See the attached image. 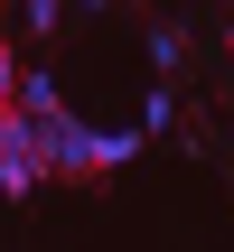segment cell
Returning a JSON list of instances; mask_svg holds the SVG:
<instances>
[{"label":"cell","mask_w":234,"mask_h":252,"mask_svg":"<svg viewBox=\"0 0 234 252\" xmlns=\"http://www.w3.org/2000/svg\"><path fill=\"white\" fill-rule=\"evenodd\" d=\"M38 131V159H47V178H103V131H84L75 112H56V122H28Z\"/></svg>","instance_id":"cell-1"},{"label":"cell","mask_w":234,"mask_h":252,"mask_svg":"<svg viewBox=\"0 0 234 252\" xmlns=\"http://www.w3.org/2000/svg\"><path fill=\"white\" fill-rule=\"evenodd\" d=\"M0 187H9V196H38V187H47V159H38V131L19 122V103H0Z\"/></svg>","instance_id":"cell-2"},{"label":"cell","mask_w":234,"mask_h":252,"mask_svg":"<svg viewBox=\"0 0 234 252\" xmlns=\"http://www.w3.org/2000/svg\"><path fill=\"white\" fill-rule=\"evenodd\" d=\"M56 9H66V0H19V19H28V28H38V37H47V28H56Z\"/></svg>","instance_id":"cell-5"},{"label":"cell","mask_w":234,"mask_h":252,"mask_svg":"<svg viewBox=\"0 0 234 252\" xmlns=\"http://www.w3.org/2000/svg\"><path fill=\"white\" fill-rule=\"evenodd\" d=\"M19 94V56H9V37H0V103Z\"/></svg>","instance_id":"cell-6"},{"label":"cell","mask_w":234,"mask_h":252,"mask_svg":"<svg viewBox=\"0 0 234 252\" xmlns=\"http://www.w3.org/2000/svg\"><path fill=\"white\" fill-rule=\"evenodd\" d=\"M225 47H234V19H225Z\"/></svg>","instance_id":"cell-7"},{"label":"cell","mask_w":234,"mask_h":252,"mask_svg":"<svg viewBox=\"0 0 234 252\" xmlns=\"http://www.w3.org/2000/svg\"><path fill=\"white\" fill-rule=\"evenodd\" d=\"M9 103H19V122H56V112H66V94H56L47 65H19V94H9Z\"/></svg>","instance_id":"cell-3"},{"label":"cell","mask_w":234,"mask_h":252,"mask_svg":"<svg viewBox=\"0 0 234 252\" xmlns=\"http://www.w3.org/2000/svg\"><path fill=\"white\" fill-rule=\"evenodd\" d=\"M178 56H188V37H178V28L159 19V28H150V65H178Z\"/></svg>","instance_id":"cell-4"}]
</instances>
